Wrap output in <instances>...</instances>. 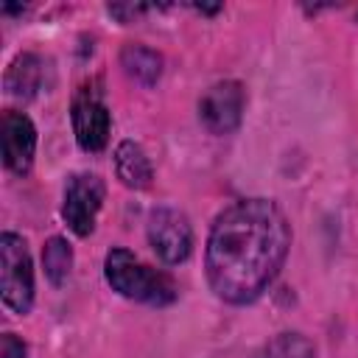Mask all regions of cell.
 Returning <instances> with one entry per match:
<instances>
[{
	"label": "cell",
	"instance_id": "cell-1",
	"mask_svg": "<svg viewBox=\"0 0 358 358\" xmlns=\"http://www.w3.org/2000/svg\"><path fill=\"white\" fill-rule=\"evenodd\" d=\"M291 246L282 210L268 199H241L213 224L207 238V280L229 305L255 302L280 274Z\"/></svg>",
	"mask_w": 358,
	"mask_h": 358
},
{
	"label": "cell",
	"instance_id": "cell-2",
	"mask_svg": "<svg viewBox=\"0 0 358 358\" xmlns=\"http://www.w3.org/2000/svg\"><path fill=\"white\" fill-rule=\"evenodd\" d=\"M106 282L126 299L145 305H171L176 299V285L168 274L145 266L129 249H112L103 263Z\"/></svg>",
	"mask_w": 358,
	"mask_h": 358
},
{
	"label": "cell",
	"instance_id": "cell-3",
	"mask_svg": "<svg viewBox=\"0 0 358 358\" xmlns=\"http://www.w3.org/2000/svg\"><path fill=\"white\" fill-rule=\"evenodd\" d=\"M0 294L6 308L14 313H28L34 305V268L25 241L14 232L0 238Z\"/></svg>",
	"mask_w": 358,
	"mask_h": 358
},
{
	"label": "cell",
	"instance_id": "cell-4",
	"mask_svg": "<svg viewBox=\"0 0 358 358\" xmlns=\"http://www.w3.org/2000/svg\"><path fill=\"white\" fill-rule=\"evenodd\" d=\"M148 243L162 263H182L193 249V229L185 213L173 207H157L148 215Z\"/></svg>",
	"mask_w": 358,
	"mask_h": 358
},
{
	"label": "cell",
	"instance_id": "cell-5",
	"mask_svg": "<svg viewBox=\"0 0 358 358\" xmlns=\"http://www.w3.org/2000/svg\"><path fill=\"white\" fill-rule=\"evenodd\" d=\"M103 182L95 173H73L67 179L62 215L76 235L84 238L95 229V215L103 204Z\"/></svg>",
	"mask_w": 358,
	"mask_h": 358
},
{
	"label": "cell",
	"instance_id": "cell-6",
	"mask_svg": "<svg viewBox=\"0 0 358 358\" xmlns=\"http://www.w3.org/2000/svg\"><path fill=\"white\" fill-rule=\"evenodd\" d=\"M109 109L101 101V92L90 87H81L73 101V131L84 151H101L109 140Z\"/></svg>",
	"mask_w": 358,
	"mask_h": 358
},
{
	"label": "cell",
	"instance_id": "cell-7",
	"mask_svg": "<svg viewBox=\"0 0 358 358\" xmlns=\"http://www.w3.org/2000/svg\"><path fill=\"white\" fill-rule=\"evenodd\" d=\"M199 115H201V123L213 134L235 131L241 123V115H243V87L238 81L213 84L204 92V98L199 101Z\"/></svg>",
	"mask_w": 358,
	"mask_h": 358
},
{
	"label": "cell",
	"instance_id": "cell-8",
	"mask_svg": "<svg viewBox=\"0 0 358 358\" xmlns=\"http://www.w3.org/2000/svg\"><path fill=\"white\" fill-rule=\"evenodd\" d=\"M36 151V129L22 115L8 109L3 115V159L14 173H28Z\"/></svg>",
	"mask_w": 358,
	"mask_h": 358
},
{
	"label": "cell",
	"instance_id": "cell-9",
	"mask_svg": "<svg viewBox=\"0 0 358 358\" xmlns=\"http://www.w3.org/2000/svg\"><path fill=\"white\" fill-rule=\"evenodd\" d=\"M115 171H117V179L126 185V187H134V190H145L154 179V171H151V162L145 157V151L126 140L117 145L115 151Z\"/></svg>",
	"mask_w": 358,
	"mask_h": 358
},
{
	"label": "cell",
	"instance_id": "cell-10",
	"mask_svg": "<svg viewBox=\"0 0 358 358\" xmlns=\"http://www.w3.org/2000/svg\"><path fill=\"white\" fill-rule=\"evenodd\" d=\"M45 81V62L34 53H22L11 62L6 73V90L14 98H34Z\"/></svg>",
	"mask_w": 358,
	"mask_h": 358
},
{
	"label": "cell",
	"instance_id": "cell-11",
	"mask_svg": "<svg viewBox=\"0 0 358 358\" xmlns=\"http://www.w3.org/2000/svg\"><path fill=\"white\" fill-rule=\"evenodd\" d=\"M120 64L134 81L145 87H151L162 73V56L145 45H126L120 53Z\"/></svg>",
	"mask_w": 358,
	"mask_h": 358
},
{
	"label": "cell",
	"instance_id": "cell-12",
	"mask_svg": "<svg viewBox=\"0 0 358 358\" xmlns=\"http://www.w3.org/2000/svg\"><path fill=\"white\" fill-rule=\"evenodd\" d=\"M42 263H45V274L53 285H62L70 277L73 268V249L64 238H50L42 249Z\"/></svg>",
	"mask_w": 358,
	"mask_h": 358
},
{
	"label": "cell",
	"instance_id": "cell-13",
	"mask_svg": "<svg viewBox=\"0 0 358 358\" xmlns=\"http://www.w3.org/2000/svg\"><path fill=\"white\" fill-rule=\"evenodd\" d=\"M255 358H316V350L302 333H280Z\"/></svg>",
	"mask_w": 358,
	"mask_h": 358
},
{
	"label": "cell",
	"instance_id": "cell-14",
	"mask_svg": "<svg viewBox=\"0 0 358 358\" xmlns=\"http://www.w3.org/2000/svg\"><path fill=\"white\" fill-rule=\"evenodd\" d=\"M0 358H25V344L14 333L0 336Z\"/></svg>",
	"mask_w": 358,
	"mask_h": 358
},
{
	"label": "cell",
	"instance_id": "cell-15",
	"mask_svg": "<svg viewBox=\"0 0 358 358\" xmlns=\"http://www.w3.org/2000/svg\"><path fill=\"white\" fill-rule=\"evenodd\" d=\"M143 11H145V6H109V14L120 17L123 22H129V17H137Z\"/></svg>",
	"mask_w": 358,
	"mask_h": 358
}]
</instances>
